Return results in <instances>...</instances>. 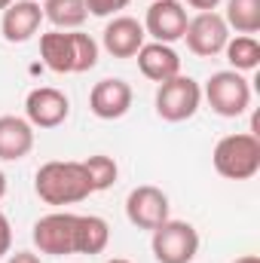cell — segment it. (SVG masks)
Wrapping results in <instances>:
<instances>
[{
    "label": "cell",
    "instance_id": "obj_18",
    "mask_svg": "<svg viewBox=\"0 0 260 263\" xmlns=\"http://www.w3.org/2000/svg\"><path fill=\"white\" fill-rule=\"evenodd\" d=\"M43 18L55 25V31H80L89 18L86 0H43Z\"/></svg>",
    "mask_w": 260,
    "mask_h": 263
},
{
    "label": "cell",
    "instance_id": "obj_22",
    "mask_svg": "<svg viewBox=\"0 0 260 263\" xmlns=\"http://www.w3.org/2000/svg\"><path fill=\"white\" fill-rule=\"evenodd\" d=\"M132 0H86V9L89 15H98V18H107V15H117L120 9H126Z\"/></svg>",
    "mask_w": 260,
    "mask_h": 263
},
{
    "label": "cell",
    "instance_id": "obj_24",
    "mask_svg": "<svg viewBox=\"0 0 260 263\" xmlns=\"http://www.w3.org/2000/svg\"><path fill=\"white\" fill-rule=\"evenodd\" d=\"M187 6H193V9H199V12H214L224 0H184Z\"/></svg>",
    "mask_w": 260,
    "mask_h": 263
},
{
    "label": "cell",
    "instance_id": "obj_4",
    "mask_svg": "<svg viewBox=\"0 0 260 263\" xmlns=\"http://www.w3.org/2000/svg\"><path fill=\"white\" fill-rule=\"evenodd\" d=\"M202 98L208 101V107L217 117L236 120L251 107V83L239 70H217L205 80Z\"/></svg>",
    "mask_w": 260,
    "mask_h": 263
},
{
    "label": "cell",
    "instance_id": "obj_25",
    "mask_svg": "<svg viewBox=\"0 0 260 263\" xmlns=\"http://www.w3.org/2000/svg\"><path fill=\"white\" fill-rule=\"evenodd\" d=\"M6 263H43L34 251H15V254H9L6 257Z\"/></svg>",
    "mask_w": 260,
    "mask_h": 263
},
{
    "label": "cell",
    "instance_id": "obj_26",
    "mask_svg": "<svg viewBox=\"0 0 260 263\" xmlns=\"http://www.w3.org/2000/svg\"><path fill=\"white\" fill-rule=\"evenodd\" d=\"M233 263H260V257L257 254H242V257H236Z\"/></svg>",
    "mask_w": 260,
    "mask_h": 263
},
{
    "label": "cell",
    "instance_id": "obj_27",
    "mask_svg": "<svg viewBox=\"0 0 260 263\" xmlns=\"http://www.w3.org/2000/svg\"><path fill=\"white\" fill-rule=\"evenodd\" d=\"M6 196V175H3V172H0V199Z\"/></svg>",
    "mask_w": 260,
    "mask_h": 263
},
{
    "label": "cell",
    "instance_id": "obj_1",
    "mask_svg": "<svg viewBox=\"0 0 260 263\" xmlns=\"http://www.w3.org/2000/svg\"><path fill=\"white\" fill-rule=\"evenodd\" d=\"M34 193L46 205L65 208V205H77V202L92 196V184H89V175H86L83 162H77V159H52V162H43L37 168Z\"/></svg>",
    "mask_w": 260,
    "mask_h": 263
},
{
    "label": "cell",
    "instance_id": "obj_29",
    "mask_svg": "<svg viewBox=\"0 0 260 263\" xmlns=\"http://www.w3.org/2000/svg\"><path fill=\"white\" fill-rule=\"evenodd\" d=\"M9 3H15V0H0V12H3V9H6Z\"/></svg>",
    "mask_w": 260,
    "mask_h": 263
},
{
    "label": "cell",
    "instance_id": "obj_13",
    "mask_svg": "<svg viewBox=\"0 0 260 263\" xmlns=\"http://www.w3.org/2000/svg\"><path fill=\"white\" fill-rule=\"evenodd\" d=\"M147 43V34H144V25L132 15H114L107 25H104V34H101V46L107 55L114 59H135L138 49Z\"/></svg>",
    "mask_w": 260,
    "mask_h": 263
},
{
    "label": "cell",
    "instance_id": "obj_7",
    "mask_svg": "<svg viewBox=\"0 0 260 263\" xmlns=\"http://www.w3.org/2000/svg\"><path fill=\"white\" fill-rule=\"evenodd\" d=\"M31 239H34V245H37L40 254H49V257L77 254V214H73V211H52V214H43V217L34 223Z\"/></svg>",
    "mask_w": 260,
    "mask_h": 263
},
{
    "label": "cell",
    "instance_id": "obj_20",
    "mask_svg": "<svg viewBox=\"0 0 260 263\" xmlns=\"http://www.w3.org/2000/svg\"><path fill=\"white\" fill-rule=\"evenodd\" d=\"M224 22H227V28H233L236 34L254 37L260 31V0H227Z\"/></svg>",
    "mask_w": 260,
    "mask_h": 263
},
{
    "label": "cell",
    "instance_id": "obj_15",
    "mask_svg": "<svg viewBox=\"0 0 260 263\" xmlns=\"http://www.w3.org/2000/svg\"><path fill=\"white\" fill-rule=\"evenodd\" d=\"M135 59H138V70L150 83H156V86L181 73V55L169 43H156V40L153 43H144Z\"/></svg>",
    "mask_w": 260,
    "mask_h": 263
},
{
    "label": "cell",
    "instance_id": "obj_16",
    "mask_svg": "<svg viewBox=\"0 0 260 263\" xmlns=\"http://www.w3.org/2000/svg\"><path fill=\"white\" fill-rule=\"evenodd\" d=\"M34 150V126L22 117H0V162H18Z\"/></svg>",
    "mask_w": 260,
    "mask_h": 263
},
{
    "label": "cell",
    "instance_id": "obj_21",
    "mask_svg": "<svg viewBox=\"0 0 260 263\" xmlns=\"http://www.w3.org/2000/svg\"><path fill=\"white\" fill-rule=\"evenodd\" d=\"M83 168L89 175V184H92V193H101V190H110L120 178V165L114 156H104V153H95L89 159H83Z\"/></svg>",
    "mask_w": 260,
    "mask_h": 263
},
{
    "label": "cell",
    "instance_id": "obj_28",
    "mask_svg": "<svg viewBox=\"0 0 260 263\" xmlns=\"http://www.w3.org/2000/svg\"><path fill=\"white\" fill-rule=\"evenodd\" d=\"M104 263H132V260H126V257H110V260H104Z\"/></svg>",
    "mask_w": 260,
    "mask_h": 263
},
{
    "label": "cell",
    "instance_id": "obj_19",
    "mask_svg": "<svg viewBox=\"0 0 260 263\" xmlns=\"http://www.w3.org/2000/svg\"><path fill=\"white\" fill-rule=\"evenodd\" d=\"M224 55L230 62V70H239V73H248L260 65V43L257 37H248V34H239V37H230L227 46H224Z\"/></svg>",
    "mask_w": 260,
    "mask_h": 263
},
{
    "label": "cell",
    "instance_id": "obj_2",
    "mask_svg": "<svg viewBox=\"0 0 260 263\" xmlns=\"http://www.w3.org/2000/svg\"><path fill=\"white\" fill-rule=\"evenodd\" d=\"M40 59L52 73H86L98 65V43L83 31L40 34Z\"/></svg>",
    "mask_w": 260,
    "mask_h": 263
},
{
    "label": "cell",
    "instance_id": "obj_9",
    "mask_svg": "<svg viewBox=\"0 0 260 263\" xmlns=\"http://www.w3.org/2000/svg\"><path fill=\"white\" fill-rule=\"evenodd\" d=\"M169 211H172L169 196L159 187H153V184H141V187H135L126 196V217H129L132 227H138V230L153 233L156 227H162L172 217Z\"/></svg>",
    "mask_w": 260,
    "mask_h": 263
},
{
    "label": "cell",
    "instance_id": "obj_10",
    "mask_svg": "<svg viewBox=\"0 0 260 263\" xmlns=\"http://www.w3.org/2000/svg\"><path fill=\"white\" fill-rule=\"evenodd\" d=\"M70 117V98L55 86H37L25 98V120L34 129H59Z\"/></svg>",
    "mask_w": 260,
    "mask_h": 263
},
{
    "label": "cell",
    "instance_id": "obj_14",
    "mask_svg": "<svg viewBox=\"0 0 260 263\" xmlns=\"http://www.w3.org/2000/svg\"><path fill=\"white\" fill-rule=\"evenodd\" d=\"M43 25V6L40 0H15L3 9L0 31L6 43H28Z\"/></svg>",
    "mask_w": 260,
    "mask_h": 263
},
{
    "label": "cell",
    "instance_id": "obj_3",
    "mask_svg": "<svg viewBox=\"0 0 260 263\" xmlns=\"http://www.w3.org/2000/svg\"><path fill=\"white\" fill-rule=\"evenodd\" d=\"M211 162L227 181H251L260 172V138L254 132L224 135L211 150Z\"/></svg>",
    "mask_w": 260,
    "mask_h": 263
},
{
    "label": "cell",
    "instance_id": "obj_11",
    "mask_svg": "<svg viewBox=\"0 0 260 263\" xmlns=\"http://www.w3.org/2000/svg\"><path fill=\"white\" fill-rule=\"evenodd\" d=\"M187 22H190V15L181 0H153L144 15V34L153 37L156 43L172 46L175 40H184Z\"/></svg>",
    "mask_w": 260,
    "mask_h": 263
},
{
    "label": "cell",
    "instance_id": "obj_23",
    "mask_svg": "<svg viewBox=\"0 0 260 263\" xmlns=\"http://www.w3.org/2000/svg\"><path fill=\"white\" fill-rule=\"evenodd\" d=\"M12 251V223H9V217L0 211V257H6Z\"/></svg>",
    "mask_w": 260,
    "mask_h": 263
},
{
    "label": "cell",
    "instance_id": "obj_12",
    "mask_svg": "<svg viewBox=\"0 0 260 263\" xmlns=\"http://www.w3.org/2000/svg\"><path fill=\"white\" fill-rule=\"evenodd\" d=\"M132 86L120 77L98 80L89 92V110L98 120H123L132 110Z\"/></svg>",
    "mask_w": 260,
    "mask_h": 263
},
{
    "label": "cell",
    "instance_id": "obj_8",
    "mask_svg": "<svg viewBox=\"0 0 260 263\" xmlns=\"http://www.w3.org/2000/svg\"><path fill=\"white\" fill-rule=\"evenodd\" d=\"M184 40H187V49L193 55L214 59V55L224 52V46L230 40V28H227V22H224L220 12H196L193 18L187 22Z\"/></svg>",
    "mask_w": 260,
    "mask_h": 263
},
{
    "label": "cell",
    "instance_id": "obj_6",
    "mask_svg": "<svg viewBox=\"0 0 260 263\" xmlns=\"http://www.w3.org/2000/svg\"><path fill=\"white\" fill-rule=\"evenodd\" d=\"M150 248L156 263H193L199 254V230L187 220L169 217L162 227L153 230Z\"/></svg>",
    "mask_w": 260,
    "mask_h": 263
},
{
    "label": "cell",
    "instance_id": "obj_5",
    "mask_svg": "<svg viewBox=\"0 0 260 263\" xmlns=\"http://www.w3.org/2000/svg\"><path fill=\"white\" fill-rule=\"evenodd\" d=\"M153 104H156L159 120H165V123H187V120L196 117V110L202 104V86L193 77L178 73V77L159 83Z\"/></svg>",
    "mask_w": 260,
    "mask_h": 263
},
{
    "label": "cell",
    "instance_id": "obj_17",
    "mask_svg": "<svg viewBox=\"0 0 260 263\" xmlns=\"http://www.w3.org/2000/svg\"><path fill=\"white\" fill-rule=\"evenodd\" d=\"M110 242V227L98 214H77V254H101Z\"/></svg>",
    "mask_w": 260,
    "mask_h": 263
}]
</instances>
